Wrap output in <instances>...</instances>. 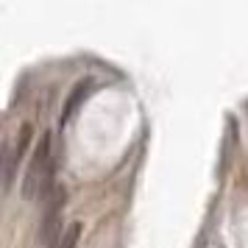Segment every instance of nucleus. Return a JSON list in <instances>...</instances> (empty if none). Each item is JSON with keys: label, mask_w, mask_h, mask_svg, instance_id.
I'll list each match as a JSON object with an SVG mask.
<instances>
[{"label": "nucleus", "mask_w": 248, "mask_h": 248, "mask_svg": "<svg viewBox=\"0 0 248 248\" xmlns=\"http://www.w3.org/2000/svg\"><path fill=\"white\" fill-rule=\"evenodd\" d=\"M90 92H92V81H81L78 87L73 90V95H70L67 103H64V114H62V123H67L70 117L76 114V109H78L81 103H84V98H87Z\"/></svg>", "instance_id": "nucleus-2"}, {"label": "nucleus", "mask_w": 248, "mask_h": 248, "mask_svg": "<svg viewBox=\"0 0 248 248\" xmlns=\"http://www.w3.org/2000/svg\"><path fill=\"white\" fill-rule=\"evenodd\" d=\"M50 179H53V154H50V134H42L36 142L28 170L23 179V198L25 201H39L45 198L50 190Z\"/></svg>", "instance_id": "nucleus-1"}, {"label": "nucleus", "mask_w": 248, "mask_h": 248, "mask_svg": "<svg viewBox=\"0 0 248 248\" xmlns=\"http://www.w3.org/2000/svg\"><path fill=\"white\" fill-rule=\"evenodd\" d=\"M78 237H81V226H78V223H70L67 229L62 232L59 248H76V246H78Z\"/></svg>", "instance_id": "nucleus-3"}, {"label": "nucleus", "mask_w": 248, "mask_h": 248, "mask_svg": "<svg viewBox=\"0 0 248 248\" xmlns=\"http://www.w3.org/2000/svg\"><path fill=\"white\" fill-rule=\"evenodd\" d=\"M9 176H12V154L9 148H0V184H9Z\"/></svg>", "instance_id": "nucleus-4"}]
</instances>
